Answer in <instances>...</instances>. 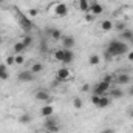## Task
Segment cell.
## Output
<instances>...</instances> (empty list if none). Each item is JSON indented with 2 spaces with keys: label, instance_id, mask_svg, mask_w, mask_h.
I'll list each match as a JSON object with an SVG mask.
<instances>
[{
  "label": "cell",
  "instance_id": "obj_1",
  "mask_svg": "<svg viewBox=\"0 0 133 133\" xmlns=\"http://www.w3.org/2000/svg\"><path fill=\"white\" fill-rule=\"evenodd\" d=\"M107 50L113 54V57H116V56L127 54V53H129V45H127L125 42H121V40L113 39V40H110V43H108Z\"/></svg>",
  "mask_w": 133,
  "mask_h": 133
},
{
  "label": "cell",
  "instance_id": "obj_2",
  "mask_svg": "<svg viewBox=\"0 0 133 133\" xmlns=\"http://www.w3.org/2000/svg\"><path fill=\"white\" fill-rule=\"evenodd\" d=\"M71 76H73V73H71V70H70L68 66H62V68H59V70L56 71V79H57L59 82H66V81H70Z\"/></svg>",
  "mask_w": 133,
  "mask_h": 133
},
{
  "label": "cell",
  "instance_id": "obj_3",
  "mask_svg": "<svg viewBox=\"0 0 133 133\" xmlns=\"http://www.w3.org/2000/svg\"><path fill=\"white\" fill-rule=\"evenodd\" d=\"M53 14H54L56 17H66V14H68V6H66L65 3H62V2L54 3V6H53Z\"/></svg>",
  "mask_w": 133,
  "mask_h": 133
},
{
  "label": "cell",
  "instance_id": "obj_4",
  "mask_svg": "<svg viewBox=\"0 0 133 133\" xmlns=\"http://www.w3.org/2000/svg\"><path fill=\"white\" fill-rule=\"evenodd\" d=\"M45 129L50 130V132H53V133L59 132V121H57V118H54V116L46 118V121H45Z\"/></svg>",
  "mask_w": 133,
  "mask_h": 133
},
{
  "label": "cell",
  "instance_id": "obj_5",
  "mask_svg": "<svg viewBox=\"0 0 133 133\" xmlns=\"http://www.w3.org/2000/svg\"><path fill=\"white\" fill-rule=\"evenodd\" d=\"M107 91H110V84H107L104 81H101L99 84L93 88V95H98V96H104Z\"/></svg>",
  "mask_w": 133,
  "mask_h": 133
},
{
  "label": "cell",
  "instance_id": "obj_6",
  "mask_svg": "<svg viewBox=\"0 0 133 133\" xmlns=\"http://www.w3.org/2000/svg\"><path fill=\"white\" fill-rule=\"evenodd\" d=\"M34 73H31L30 70H23V71H20L19 74H17V79L20 81V82H31L34 81Z\"/></svg>",
  "mask_w": 133,
  "mask_h": 133
},
{
  "label": "cell",
  "instance_id": "obj_7",
  "mask_svg": "<svg viewBox=\"0 0 133 133\" xmlns=\"http://www.w3.org/2000/svg\"><path fill=\"white\" fill-rule=\"evenodd\" d=\"M36 99L42 102H51V96L48 90H36Z\"/></svg>",
  "mask_w": 133,
  "mask_h": 133
},
{
  "label": "cell",
  "instance_id": "obj_8",
  "mask_svg": "<svg viewBox=\"0 0 133 133\" xmlns=\"http://www.w3.org/2000/svg\"><path fill=\"white\" fill-rule=\"evenodd\" d=\"M88 12L93 14V16H99V14L104 12V6H102L101 3H98V2H91V3H90V11H88Z\"/></svg>",
  "mask_w": 133,
  "mask_h": 133
},
{
  "label": "cell",
  "instance_id": "obj_9",
  "mask_svg": "<svg viewBox=\"0 0 133 133\" xmlns=\"http://www.w3.org/2000/svg\"><path fill=\"white\" fill-rule=\"evenodd\" d=\"M130 81H132V77L127 73H121V74L116 76V84H119V85H129Z\"/></svg>",
  "mask_w": 133,
  "mask_h": 133
},
{
  "label": "cell",
  "instance_id": "obj_10",
  "mask_svg": "<svg viewBox=\"0 0 133 133\" xmlns=\"http://www.w3.org/2000/svg\"><path fill=\"white\" fill-rule=\"evenodd\" d=\"M40 115H42L43 118H50V116H53V115H54V107L50 105V104H45V105L40 108Z\"/></svg>",
  "mask_w": 133,
  "mask_h": 133
},
{
  "label": "cell",
  "instance_id": "obj_11",
  "mask_svg": "<svg viewBox=\"0 0 133 133\" xmlns=\"http://www.w3.org/2000/svg\"><path fill=\"white\" fill-rule=\"evenodd\" d=\"M17 14H19V19H20V23H22V26L25 28V30H30V28H33V23H31V20H30V17H26V16H23L20 11H17Z\"/></svg>",
  "mask_w": 133,
  "mask_h": 133
},
{
  "label": "cell",
  "instance_id": "obj_12",
  "mask_svg": "<svg viewBox=\"0 0 133 133\" xmlns=\"http://www.w3.org/2000/svg\"><path fill=\"white\" fill-rule=\"evenodd\" d=\"M62 45L65 50H71L74 46V37L73 36H62Z\"/></svg>",
  "mask_w": 133,
  "mask_h": 133
},
{
  "label": "cell",
  "instance_id": "obj_13",
  "mask_svg": "<svg viewBox=\"0 0 133 133\" xmlns=\"http://www.w3.org/2000/svg\"><path fill=\"white\" fill-rule=\"evenodd\" d=\"M46 33L51 36V39H53V40H61V39H62V33H61V30H59V28H48V30H46Z\"/></svg>",
  "mask_w": 133,
  "mask_h": 133
},
{
  "label": "cell",
  "instance_id": "obj_14",
  "mask_svg": "<svg viewBox=\"0 0 133 133\" xmlns=\"http://www.w3.org/2000/svg\"><path fill=\"white\" fill-rule=\"evenodd\" d=\"M64 57H65V50H64V48L56 50V51L53 53V59H54L56 62H64Z\"/></svg>",
  "mask_w": 133,
  "mask_h": 133
},
{
  "label": "cell",
  "instance_id": "obj_15",
  "mask_svg": "<svg viewBox=\"0 0 133 133\" xmlns=\"http://www.w3.org/2000/svg\"><path fill=\"white\" fill-rule=\"evenodd\" d=\"M90 3H91V2H88V0H79V2H77V8H79V11H82V12H88V11H90Z\"/></svg>",
  "mask_w": 133,
  "mask_h": 133
},
{
  "label": "cell",
  "instance_id": "obj_16",
  "mask_svg": "<svg viewBox=\"0 0 133 133\" xmlns=\"http://www.w3.org/2000/svg\"><path fill=\"white\" fill-rule=\"evenodd\" d=\"M64 50H65V48H64ZM73 61H74V53H73L71 50H65V57H64V62H62V64H64V65H70Z\"/></svg>",
  "mask_w": 133,
  "mask_h": 133
},
{
  "label": "cell",
  "instance_id": "obj_17",
  "mask_svg": "<svg viewBox=\"0 0 133 133\" xmlns=\"http://www.w3.org/2000/svg\"><path fill=\"white\" fill-rule=\"evenodd\" d=\"M101 30H102L104 33L111 31V30H113V22H111V20H102V22H101Z\"/></svg>",
  "mask_w": 133,
  "mask_h": 133
},
{
  "label": "cell",
  "instance_id": "obj_18",
  "mask_svg": "<svg viewBox=\"0 0 133 133\" xmlns=\"http://www.w3.org/2000/svg\"><path fill=\"white\" fill-rule=\"evenodd\" d=\"M113 30H116V31L122 33L124 30H127V23H125L124 20H116V22L113 23Z\"/></svg>",
  "mask_w": 133,
  "mask_h": 133
},
{
  "label": "cell",
  "instance_id": "obj_19",
  "mask_svg": "<svg viewBox=\"0 0 133 133\" xmlns=\"http://www.w3.org/2000/svg\"><path fill=\"white\" fill-rule=\"evenodd\" d=\"M0 79H3V81L9 79V73H8V65L6 64H0Z\"/></svg>",
  "mask_w": 133,
  "mask_h": 133
},
{
  "label": "cell",
  "instance_id": "obj_20",
  "mask_svg": "<svg viewBox=\"0 0 133 133\" xmlns=\"http://www.w3.org/2000/svg\"><path fill=\"white\" fill-rule=\"evenodd\" d=\"M110 102H111V99H110L108 96H105V95H104V96H101V98H99V104H98L96 107H99V108H105V107H108V105H110Z\"/></svg>",
  "mask_w": 133,
  "mask_h": 133
},
{
  "label": "cell",
  "instance_id": "obj_21",
  "mask_svg": "<svg viewBox=\"0 0 133 133\" xmlns=\"http://www.w3.org/2000/svg\"><path fill=\"white\" fill-rule=\"evenodd\" d=\"M12 50H14V53H16V54H22V53L26 50V46H25V45H23V43L19 40V42H16V43H14Z\"/></svg>",
  "mask_w": 133,
  "mask_h": 133
},
{
  "label": "cell",
  "instance_id": "obj_22",
  "mask_svg": "<svg viewBox=\"0 0 133 133\" xmlns=\"http://www.w3.org/2000/svg\"><path fill=\"white\" fill-rule=\"evenodd\" d=\"M30 71L34 73V74H39V73H42V71H43V65H42L40 62H34L33 65L30 66Z\"/></svg>",
  "mask_w": 133,
  "mask_h": 133
},
{
  "label": "cell",
  "instance_id": "obj_23",
  "mask_svg": "<svg viewBox=\"0 0 133 133\" xmlns=\"http://www.w3.org/2000/svg\"><path fill=\"white\" fill-rule=\"evenodd\" d=\"M88 62H90V65H93V66L99 65L101 64V56L99 54H91V56L88 57Z\"/></svg>",
  "mask_w": 133,
  "mask_h": 133
},
{
  "label": "cell",
  "instance_id": "obj_24",
  "mask_svg": "<svg viewBox=\"0 0 133 133\" xmlns=\"http://www.w3.org/2000/svg\"><path fill=\"white\" fill-rule=\"evenodd\" d=\"M132 37H133V31H132V30H129V28H127V30H124V31L121 33V39H122V40H125V42H129Z\"/></svg>",
  "mask_w": 133,
  "mask_h": 133
},
{
  "label": "cell",
  "instance_id": "obj_25",
  "mask_svg": "<svg viewBox=\"0 0 133 133\" xmlns=\"http://www.w3.org/2000/svg\"><path fill=\"white\" fill-rule=\"evenodd\" d=\"M31 121H33V118H31L30 115H26V113L22 115V116H19V122H20V124H30Z\"/></svg>",
  "mask_w": 133,
  "mask_h": 133
},
{
  "label": "cell",
  "instance_id": "obj_26",
  "mask_svg": "<svg viewBox=\"0 0 133 133\" xmlns=\"http://www.w3.org/2000/svg\"><path fill=\"white\" fill-rule=\"evenodd\" d=\"M110 93H111V96H113V98H116V99H119V98H122V96H124V91H122L121 88H113Z\"/></svg>",
  "mask_w": 133,
  "mask_h": 133
},
{
  "label": "cell",
  "instance_id": "obj_27",
  "mask_svg": "<svg viewBox=\"0 0 133 133\" xmlns=\"http://www.w3.org/2000/svg\"><path fill=\"white\" fill-rule=\"evenodd\" d=\"M14 64H16V65H23V64H25L23 54H16V56H14Z\"/></svg>",
  "mask_w": 133,
  "mask_h": 133
},
{
  "label": "cell",
  "instance_id": "obj_28",
  "mask_svg": "<svg viewBox=\"0 0 133 133\" xmlns=\"http://www.w3.org/2000/svg\"><path fill=\"white\" fill-rule=\"evenodd\" d=\"M20 42H22V43H23V45H25V46H26V48H28V46H30V45H31V43H33V37H31V36H28V34H26V36H23V39H22V40H20Z\"/></svg>",
  "mask_w": 133,
  "mask_h": 133
},
{
  "label": "cell",
  "instance_id": "obj_29",
  "mask_svg": "<svg viewBox=\"0 0 133 133\" xmlns=\"http://www.w3.org/2000/svg\"><path fill=\"white\" fill-rule=\"evenodd\" d=\"M102 81L111 85V82H113V81H116V76H113V74H105V76L102 77Z\"/></svg>",
  "mask_w": 133,
  "mask_h": 133
},
{
  "label": "cell",
  "instance_id": "obj_30",
  "mask_svg": "<svg viewBox=\"0 0 133 133\" xmlns=\"http://www.w3.org/2000/svg\"><path fill=\"white\" fill-rule=\"evenodd\" d=\"M82 105H84V102H82L81 98H74L73 99V107L74 108H82Z\"/></svg>",
  "mask_w": 133,
  "mask_h": 133
},
{
  "label": "cell",
  "instance_id": "obj_31",
  "mask_svg": "<svg viewBox=\"0 0 133 133\" xmlns=\"http://www.w3.org/2000/svg\"><path fill=\"white\" fill-rule=\"evenodd\" d=\"M104 57H105V61H111V59H113V54H111L108 50H105V51H104Z\"/></svg>",
  "mask_w": 133,
  "mask_h": 133
},
{
  "label": "cell",
  "instance_id": "obj_32",
  "mask_svg": "<svg viewBox=\"0 0 133 133\" xmlns=\"http://www.w3.org/2000/svg\"><path fill=\"white\" fill-rule=\"evenodd\" d=\"M37 14H39V11H37V9H34V8H31V9L28 11V16H30V17H36Z\"/></svg>",
  "mask_w": 133,
  "mask_h": 133
},
{
  "label": "cell",
  "instance_id": "obj_33",
  "mask_svg": "<svg viewBox=\"0 0 133 133\" xmlns=\"http://www.w3.org/2000/svg\"><path fill=\"white\" fill-rule=\"evenodd\" d=\"M99 98L101 96H98V95H93V96H91V104L98 105V104H99Z\"/></svg>",
  "mask_w": 133,
  "mask_h": 133
},
{
  "label": "cell",
  "instance_id": "obj_34",
  "mask_svg": "<svg viewBox=\"0 0 133 133\" xmlns=\"http://www.w3.org/2000/svg\"><path fill=\"white\" fill-rule=\"evenodd\" d=\"M93 14H90V12H85V22H93Z\"/></svg>",
  "mask_w": 133,
  "mask_h": 133
},
{
  "label": "cell",
  "instance_id": "obj_35",
  "mask_svg": "<svg viewBox=\"0 0 133 133\" xmlns=\"http://www.w3.org/2000/svg\"><path fill=\"white\" fill-rule=\"evenodd\" d=\"M14 64V56H8L6 57V65L9 66V65H12Z\"/></svg>",
  "mask_w": 133,
  "mask_h": 133
},
{
  "label": "cell",
  "instance_id": "obj_36",
  "mask_svg": "<svg viewBox=\"0 0 133 133\" xmlns=\"http://www.w3.org/2000/svg\"><path fill=\"white\" fill-rule=\"evenodd\" d=\"M90 90V85L88 84H85V85H82V88H81V91H84V93H87Z\"/></svg>",
  "mask_w": 133,
  "mask_h": 133
},
{
  "label": "cell",
  "instance_id": "obj_37",
  "mask_svg": "<svg viewBox=\"0 0 133 133\" xmlns=\"http://www.w3.org/2000/svg\"><path fill=\"white\" fill-rule=\"evenodd\" d=\"M127 57H129V61H130V62H133V51H129Z\"/></svg>",
  "mask_w": 133,
  "mask_h": 133
},
{
  "label": "cell",
  "instance_id": "obj_38",
  "mask_svg": "<svg viewBox=\"0 0 133 133\" xmlns=\"http://www.w3.org/2000/svg\"><path fill=\"white\" fill-rule=\"evenodd\" d=\"M102 133H115V130H113V129H105Z\"/></svg>",
  "mask_w": 133,
  "mask_h": 133
},
{
  "label": "cell",
  "instance_id": "obj_39",
  "mask_svg": "<svg viewBox=\"0 0 133 133\" xmlns=\"http://www.w3.org/2000/svg\"><path fill=\"white\" fill-rule=\"evenodd\" d=\"M129 96H133V85L129 88Z\"/></svg>",
  "mask_w": 133,
  "mask_h": 133
},
{
  "label": "cell",
  "instance_id": "obj_40",
  "mask_svg": "<svg viewBox=\"0 0 133 133\" xmlns=\"http://www.w3.org/2000/svg\"><path fill=\"white\" fill-rule=\"evenodd\" d=\"M129 116L133 119V108H130V111H129Z\"/></svg>",
  "mask_w": 133,
  "mask_h": 133
},
{
  "label": "cell",
  "instance_id": "obj_41",
  "mask_svg": "<svg viewBox=\"0 0 133 133\" xmlns=\"http://www.w3.org/2000/svg\"><path fill=\"white\" fill-rule=\"evenodd\" d=\"M129 45H133V37L130 39V40H129Z\"/></svg>",
  "mask_w": 133,
  "mask_h": 133
},
{
  "label": "cell",
  "instance_id": "obj_42",
  "mask_svg": "<svg viewBox=\"0 0 133 133\" xmlns=\"http://www.w3.org/2000/svg\"><path fill=\"white\" fill-rule=\"evenodd\" d=\"M43 133H53V132H50V130H45V132H43Z\"/></svg>",
  "mask_w": 133,
  "mask_h": 133
},
{
  "label": "cell",
  "instance_id": "obj_43",
  "mask_svg": "<svg viewBox=\"0 0 133 133\" xmlns=\"http://www.w3.org/2000/svg\"><path fill=\"white\" fill-rule=\"evenodd\" d=\"M2 42H3V37H2V36H0V43H2Z\"/></svg>",
  "mask_w": 133,
  "mask_h": 133
},
{
  "label": "cell",
  "instance_id": "obj_44",
  "mask_svg": "<svg viewBox=\"0 0 133 133\" xmlns=\"http://www.w3.org/2000/svg\"><path fill=\"white\" fill-rule=\"evenodd\" d=\"M3 2H6V0H0V3H3Z\"/></svg>",
  "mask_w": 133,
  "mask_h": 133
}]
</instances>
